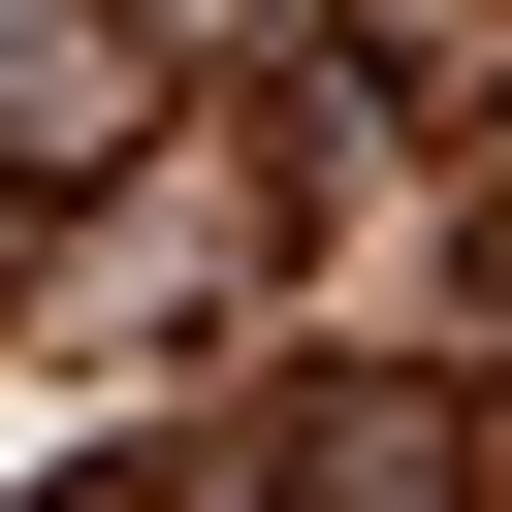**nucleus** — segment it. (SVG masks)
<instances>
[{
	"instance_id": "obj_1",
	"label": "nucleus",
	"mask_w": 512,
	"mask_h": 512,
	"mask_svg": "<svg viewBox=\"0 0 512 512\" xmlns=\"http://www.w3.org/2000/svg\"><path fill=\"white\" fill-rule=\"evenodd\" d=\"M0 128H32V160H96V32H64V0H0Z\"/></svg>"
}]
</instances>
